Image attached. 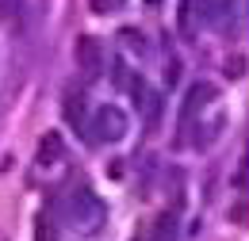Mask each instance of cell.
<instances>
[{
  "mask_svg": "<svg viewBox=\"0 0 249 241\" xmlns=\"http://www.w3.org/2000/svg\"><path fill=\"white\" fill-rule=\"evenodd\" d=\"M89 138L92 142H104V146H115V142H123L126 130H130V119H126L123 107H115V103H104V107H96L92 115H89Z\"/></svg>",
  "mask_w": 249,
  "mask_h": 241,
  "instance_id": "obj_2",
  "label": "cell"
},
{
  "mask_svg": "<svg viewBox=\"0 0 249 241\" xmlns=\"http://www.w3.org/2000/svg\"><path fill=\"white\" fill-rule=\"evenodd\" d=\"M123 92H130V103H134V111H142L154 88L146 85V77H142V73H130V81H126V88H123Z\"/></svg>",
  "mask_w": 249,
  "mask_h": 241,
  "instance_id": "obj_10",
  "label": "cell"
},
{
  "mask_svg": "<svg viewBox=\"0 0 249 241\" xmlns=\"http://www.w3.org/2000/svg\"><path fill=\"white\" fill-rule=\"evenodd\" d=\"M111 81H115V88H126V81H130V65H126V61H115V65H111Z\"/></svg>",
  "mask_w": 249,
  "mask_h": 241,
  "instance_id": "obj_15",
  "label": "cell"
},
{
  "mask_svg": "<svg viewBox=\"0 0 249 241\" xmlns=\"http://www.w3.org/2000/svg\"><path fill=\"white\" fill-rule=\"evenodd\" d=\"M77 69L89 77V81H96L100 73H104V65H107V54H104V42L96 38V34H81L77 38Z\"/></svg>",
  "mask_w": 249,
  "mask_h": 241,
  "instance_id": "obj_3",
  "label": "cell"
},
{
  "mask_svg": "<svg viewBox=\"0 0 249 241\" xmlns=\"http://www.w3.org/2000/svg\"><path fill=\"white\" fill-rule=\"evenodd\" d=\"M23 19V0H0V23H19Z\"/></svg>",
  "mask_w": 249,
  "mask_h": 241,
  "instance_id": "obj_12",
  "label": "cell"
},
{
  "mask_svg": "<svg viewBox=\"0 0 249 241\" xmlns=\"http://www.w3.org/2000/svg\"><path fill=\"white\" fill-rule=\"evenodd\" d=\"M146 4H150V8H157V4H161V0H146Z\"/></svg>",
  "mask_w": 249,
  "mask_h": 241,
  "instance_id": "obj_19",
  "label": "cell"
},
{
  "mask_svg": "<svg viewBox=\"0 0 249 241\" xmlns=\"http://www.w3.org/2000/svg\"><path fill=\"white\" fill-rule=\"evenodd\" d=\"M31 238L35 241H62V230H58V218L54 214H35V226H31Z\"/></svg>",
  "mask_w": 249,
  "mask_h": 241,
  "instance_id": "obj_8",
  "label": "cell"
},
{
  "mask_svg": "<svg viewBox=\"0 0 249 241\" xmlns=\"http://www.w3.org/2000/svg\"><path fill=\"white\" fill-rule=\"evenodd\" d=\"M180 73H184V65H180V58H169V61H165V85H169V88H177V81H180Z\"/></svg>",
  "mask_w": 249,
  "mask_h": 241,
  "instance_id": "obj_13",
  "label": "cell"
},
{
  "mask_svg": "<svg viewBox=\"0 0 249 241\" xmlns=\"http://www.w3.org/2000/svg\"><path fill=\"white\" fill-rule=\"evenodd\" d=\"M150 241H180V214H177V207L165 211V214H157Z\"/></svg>",
  "mask_w": 249,
  "mask_h": 241,
  "instance_id": "obj_7",
  "label": "cell"
},
{
  "mask_svg": "<svg viewBox=\"0 0 249 241\" xmlns=\"http://www.w3.org/2000/svg\"><path fill=\"white\" fill-rule=\"evenodd\" d=\"M89 4H92L96 16H104V12H111V8H115V0H89Z\"/></svg>",
  "mask_w": 249,
  "mask_h": 241,
  "instance_id": "obj_16",
  "label": "cell"
},
{
  "mask_svg": "<svg viewBox=\"0 0 249 241\" xmlns=\"http://www.w3.org/2000/svg\"><path fill=\"white\" fill-rule=\"evenodd\" d=\"M0 241H4V238H0Z\"/></svg>",
  "mask_w": 249,
  "mask_h": 241,
  "instance_id": "obj_20",
  "label": "cell"
},
{
  "mask_svg": "<svg viewBox=\"0 0 249 241\" xmlns=\"http://www.w3.org/2000/svg\"><path fill=\"white\" fill-rule=\"evenodd\" d=\"M234 222H238V226L246 222V203H238V207H234Z\"/></svg>",
  "mask_w": 249,
  "mask_h": 241,
  "instance_id": "obj_18",
  "label": "cell"
},
{
  "mask_svg": "<svg viewBox=\"0 0 249 241\" xmlns=\"http://www.w3.org/2000/svg\"><path fill=\"white\" fill-rule=\"evenodd\" d=\"M222 73H226L230 81H242V77H246V61H242V58H226Z\"/></svg>",
  "mask_w": 249,
  "mask_h": 241,
  "instance_id": "obj_14",
  "label": "cell"
},
{
  "mask_svg": "<svg viewBox=\"0 0 249 241\" xmlns=\"http://www.w3.org/2000/svg\"><path fill=\"white\" fill-rule=\"evenodd\" d=\"M119 42H123L130 54H138V58L150 54V42H146V34H142L138 27H123V31H119Z\"/></svg>",
  "mask_w": 249,
  "mask_h": 241,
  "instance_id": "obj_11",
  "label": "cell"
},
{
  "mask_svg": "<svg viewBox=\"0 0 249 241\" xmlns=\"http://www.w3.org/2000/svg\"><path fill=\"white\" fill-rule=\"evenodd\" d=\"M65 119L73 122V126H85V107H89V100H85V92H69V96H65Z\"/></svg>",
  "mask_w": 249,
  "mask_h": 241,
  "instance_id": "obj_9",
  "label": "cell"
},
{
  "mask_svg": "<svg viewBox=\"0 0 249 241\" xmlns=\"http://www.w3.org/2000/svg\"><path fill=\"white\" fill-rule=\"evenodd\" d=\"M215 100H218V88L211 81H196V85L188 88V96L180 100V122H192L203 107H211Z\"/></svg>",
  "mask_w": 249,
  "mask_h": 241,
  "instance_id": "obj_4",
  "label": "cell"
},
{
  "mask_svg": "<svg viewBox=\"0 0 249 241\" xmlns=\"http://www.w3.org/2000/svg\"><path fill=\"white\" fill-rule=\"evenodd\" d=\"M54 211L62 214L77 234H85V238L100 234V226H104V218H107L104 199L96 195L89 184H65L62 191L54 195Z\"/></svg>",
  "mask_w": 249,
  "mask_h": 241,
  "instance_id": "obj_1",
  "label": "cell"
},
{
  "mask_svg": "<svg viewBox=\"0 0 249 241\" xmlns=\"http://www.w3.org/2000/svg\"><path fill=\"white\" fill-rule=\"evenodd\" d=\"M65 157V142H62V134L58 130H46L42 138H38V150H35V161L46 169V165H58Z\"/></svg>",
  "mask_w": 249,
  "mask_h": 241,
  "instance_id": "obj_6",
  "label": "cell"
},
{
  "mask_svg": "<svg viewBox=\"0 0 249 241\" xmlns=\"http://www.w3.org/2000/svg\"><path fill=\"white\" fill-rule=\"evenodd\" d=\"M234 188H238V191L246 188V165H238V169H234Z\"/></svg>",
  "mask_w": 249,
  "mask_h": 241,
  "instance_id": "obj_17",
  "label": "cell"
},
{
  "mask_svg": "<svg viewBox=\"0 0 249 241\" xmlns=\"http://www.w3.org/2000/svg\"><path fill=\"white\" fill-rule=\"evenodd\" d=\"M211 16V8H207V0H180L177 4V31L184 34V38H196L199 34V23Z\"/></svg>",
  "mask_w": 249,
  "mask_h": 241,
  "instance_id": "obj_5",
  "label": "cell"
}]
</instances>
